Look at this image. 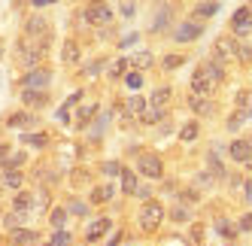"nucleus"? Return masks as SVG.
Returning a JSON list of instances; mask_svg holds the SVG:
<instances>
[{
  "instance_id": "nucleus-1",
  "label": "nucleus",
  "mask_w": 252,
  "mask_h": 246,
  "mask_svg": "<svg viewBox=\"0 0 252 246\" xmlns=\"http://www.w3.org/2000/svg\"><path fill=\"white\" fill-rule=\"evenodd\" d=\"M164 219H167V210H164V204H161V201H152V198L143 201L140 213H137V222H140V231L143 234H155Z\"/></svg>"
},
{
  "instance_id": "nucleus-2",
  "label": "nucleus",
  "mask_w": 252,
  "mask_h": 246,
  "mask_svg": "<svg viewBox=\"0 0 252 246\" xmlns=\"http://www.w3.org/2000/svg\"><path fill=\"white\" fill-rule=\"evenodd\" d=\"M137 173L146 177V180H161V177H164V161H161V155L140 152L137 155Z\"/></svg>"
},
{
  "instance_id": "nucleus-3",
  "label": "nucleus",
  "mask_w": 252,
  "mask_h": 246,
  "mask_svg": "<svg viewBox=\"0 0 252 246\" xmlns=\"http://www.w3.org/2000/svg\"><path fill=\"white\" fill-rule=\"evenodd\" d=\"M82 22L92 25V28H106L113 22V9L106 6L103 0H92V3L85 6V12H82Z\"/></svg>"
},
{
  "instance_id": "nucleus-4",
  "label": "nucleus",
  "mask_w": 252,
  "mask_h": 246,
  "mask_svg": "<svg viewBox=\"0 0 252 246\" xmlns=\"http://www.w3.org/2000/svg\"><path fill=\"white\" fill-rule=\"evenodd\" d=\"M201 37H204V22H197V19H186V22H179L173 28V40L176 43H194Z\"/></svg>"
},
{
  "instance_id": "nucleus-5",
  "label": "nucleus",
  "mask_w": 252,
  "mask_h": 246,
  "mask_svg": "<svg viewBox=\"0 0 252 246\" xmlns=\"http://www.w3.org/2000/svg\"><path fill=\"white\" fill-rule=\"evenodd\" d=\"M234 55H237V37H228V33H222L219 40L213 43V61H219L225 67V61H234Z\"/></svg>"
},
{
  "instance_id": "nucleus-6",
  "label": "nucleus",
  "mask_w": 252,
  "mask_h": 246,
  "mask_svg": "<svg viewBox=\"0 0 252 246\" xmlns=\"http://www.w3.org/2000/svg\"><path fill=\"white\" fill-rule=\"evenodd\" d=\"M25 37L33 40V43H46V40H52V37H49V22L43 19V15H31V19L25 22Z\"/></svg>"
},
{
  "instance_id": "nucleus-7",
  "label": "nucleus",
  "mask_w": 252,
  "mask_h": 246,
  "mask_svg": "<svg viewBox=\"0 0 252 246\" xmlns=\"http://www.w3.org/2000/svg\"><path fill=\"white\" fill-rule=\"evenodd\" d=\"M231 33H234V37H249V33H252V9L249 6L234 9V15H231Z\"/></svg>"
},
{
  "instance_id": "nucleus-8",
  "label": "nucleus",
  "mask_w": 252,
  "mask_h": 246,
  "mask_svg": "<svg viewBox=\"0 0 252 246\" xmlns=\"http://www.w3.org/2000/svg\"><path fill=\"white\" fill-rule=\"evenodd\" d=\"M49 82H52L49 67H31L22 76V89H49Z\"/></svg>"
},
{
  "instance_id": "nucleus-9",
  "label": "nucleus",
  "mask_w": 252,
  "mask_h": 246,
  "mask_svg": "<svg viewBox=\"0 0 252 246\" xmlns=\"http://www.w3.org/2000/svg\"><path fill=\"white\" fill-rule=\"evenodd\" d=\"M12 210L28 219L31 213H37V195H33V191H19V195L12 198Z\"/></svg>"
},
{
  "instance_id": "nucleus-10",
  "label": "nucleus",
  "mask_w": 252,
  "mask_h": 246,
  "mask_svg": "<svg viewBox=\"0 0 252 246\" xmlns=\"http://www.w3.org/2000/svg\"><path fill=\"white\" fill-rule=\"evenodd\" d=\"M22 103L28 110H43V107H49V92L46 89H22Z\"/></svg>"
},
{
  "instance_id": "nucleus-11",
  "label": "nucleus",
  "mask_w": 252,
  "mask_h": 246,
  "mask_svg": "<svg viewBox=\"0 0 252 246\" xmlns=\"http://www.w3.org/2000/svg\"><path fill=\"white\" fill-rule=\"evenodd\" d=\"M216 92V85L210 82V76L204 73L201 67H194V73H191V94H204V97H213Z\"/></svg>"
},
{
  "instance_id": "nucleus-12",
  "label": "nucleus",
  "mask_w": 252,
  "mask_h": 246,
  "mask_svg": "<svg viewBox=\"0 0 252 246\" xmlns=\"http://www.w3.org/2000/svg\"><path fill=\"white\" fill-rule=\"evenodd\" d=\"M110 231H113V219H106V216H100V219H94L92 225L85 228V240H88V243H97L100 237H106V234H110Z\"/></svg>"
},
{
  "instance_id": "nucleus-13",
  "label": "nucleus",
  "mask_w": 252,
  "mask_h": 246,
  "mask_svg": "<svg viewBox=\"0 0 252 246\" xmlns=\"http://www.w3.org/2000/svg\"><path fill=\"white\" fill-rule=\"evenodd\" d=\"M40 240V234L37 231H33V228H12V231H9V246H33V243H37Z\"/></svg>"
},
{
  "instance_id": "nucleus-14",
  "label": "nucleus",
  "mask_w": 252,
  "mask_h": 246,
  "mask_svg": "<svg viewBox=\"0 0 252 246\" xmlns=\"http://www.w3.org/2000/svg\"><path fill=\"white\" fill-rule=\"evenodd\" d=\"M189 110H191L194 116L210 119V116H216V103H213L210 97H204V94H191V97H189Z\"/></svg>"
},
{
  "instance_id": "nucleus-15",
  "label": "nucleus",
  "mask_w": 252,
  "mask_h": 246,
  "mask_svg": "<svg viewBox=\"0 0 252 246\" xmlns=\"http://www.w3.org/2000/svg\"><path fill=\"white\" fill-rule=\"evenodd\" d=\"M197 67H201V70H204V73L210 76V82L216 85V89H219V85L225 82V67H222L219 61H213V58H204V61H201V64H197Z\"/></svg>"
},
{
  "instance_id": "nucleus-16",
  "label": "nucleus",
  "mask_w": 252,
  "mask_h": 246,
  "mask_svg": "<svg viewBox=\"0 0 252 246\" xmlns=\"http://www.w3.org/2000/svg\"><path fill=\"white\" fill-rule=\"evenodd\" d=\"M146 110H149V97H143V94H131L128 100H125V113H128V119H140Z\"/></svg>"
},
{
  "instance_id": "nucleus-17",
  "label": "nucleus",
  "mask_w": 252,
  "mask_h": 246,
  "mask_svg": "<svg viewBox=\"0 0 252 246\" xmlns=\"http://www.w3.org/2000/svg\"><path fill=\"white\" fill-rule=\"evenodd\" d=\"M219 12V0H201L194 9H191V19H197V22H207V19H213V15Z\"/></svg>"
},
{
  "instance_id": "nucleus-18",
  "label": "nucleus",
  "mask_w": 252,
  "mask_h": 246,
  "mask_svg": "<svg viewBox=\"0 0 252 246\" xmlns=\"http://www.w3.org/2000/svg\"><path fill=\"white\" fill-rule=\"evenodd\" d=\"M167 25H170V6L167 3H161L158 9H155V15H152V33H164L167 31Z\"/></svg>"
},
{
  "instance_id": "nucleus-19",
  "label": "nucleus",
  "mask_w": 252,
  "mask_h": 246,
  "mask_svg": "<svg viewBox=\"0 0 252 246\" xmlns=\"http://www.w3.org/2000/svg\"><path fill=\"white\" fill-rule=\"evenodd\" d=\"M170 97H173V89H170V85H158V89L149 94V107L167 110V107H170Z\"/></svg>"
},
{
  "instance_id": "nucleus-20",
  "label": "nucleus",
  "mask_w": 252,
  "mask_h": 246,
  "mask_svg": "<svg viewBox=\"0 0 252 246\" xmlns=\"http://www.w3.org/2000/svg\"><path fill=\"white\" fill-rule=\"evenodd\" d=\"M228 155H231L237 164H246L249 155H252V152H249V140H246V137H243V140H234V143L228 146Z\"/></svg>"
},
{
  "instance_id": "nucleus-21",
  "label": "nucleus",
  "mask_w": 252,
  "mask_h": 246,
  "mask_svg": "<svg viewBox=\"0 0 252 246\" xmlns=\"http://www.w3.org/2000/svg\"><path fill=\"white\" fill-rule=\"evenodd\" d=\"M79 58H82V52H79V43L76 40H64V49H61V61L64 64H79Z\"/></svg>"
},
{
  "instance_id": "nucleus-22",
  "label": "nucleus",
  "mask_w": 252,
  "mask_h": 246,
  "mask_svg": "<svg viewBox=\"0 0 252 246\" xmlns=\"http://www.w3.org/2000/svg\"><path fill=\"white\" fill-rule=\"evenodd\" d=\"M33 122H37V119H33L28 110H19V113H9L6 116V128H31Z\"/></svg>"
},
{
  "instance_id": "nucleus-23",
  "label": "nucleus",
  "mask_w": 252,
  "mask_h": 246,
  "mask_svg": "<svg viewBox=\"0 0 252 246\" xmlns=\"http://www.w3.org/2000/svg\"><path fill=\"white\" fill-rule=\"evenodd\" d=\"M246 122H252V113H249V110H234V113L228 116V122H225V128L234 134V131H240Z\"/></svg>"
},
{
  "instance_id": "nucleus-24",
  "label": "nucleus",
  "mask_w": 252,
  "mask_h": 246,
  "mask_svg": "<svg viewBox=\"0 0 252 246\" xmlns=\"http://www.w3.org/2000/svg\"><path fill=\"white\" fill-rule=\"evenodd\" d=\"M97 113H100L97 103H85V107H79V113H76V128H88Z\"/></svg>"
},
{
  "instance_id": "nucleus-25",
  "label": "nucleus",
  "mask_w": 252,
  "mask_h": 246,
  "mask_svg": "<svg viewBox=\"0 0 252 246\" xmlns=\"http://www.w3.org/2000/svg\"><path fill=\"white\" fill-rule=\"evenodd\" d=\"M106 201H113V185H110V183H106V185H94L88 204H92V207H100V204H106Z\"/></svg>"
},
{
  "instance_id": "nucleus-26",
  "label": "nucleus",
  "mask_w": 252,
  "mask_h": 246,
  "mask_svg": "<svg viewBox=\"0 0 252 246\" xmlns=\"http://www.w3.org/2000/svg\"><path fill=\"white\" fill-rule=\"evenodd\" d=\"M3 185H6V188H15V191H22V185H25V173L15 170V167H3Z\"/></svg>"
},
{
  "instance_id": "nucleus-27",
  "label": "nucleus",
  "mask_w": 252,
  "mask_h": 246,
  "mask_svg": "<svg viewBox=\"0 0 252 246\" xmlns=\"http://www.w3.org/2000/svg\"><path fill=\"white\" fill-rule=\"evenodd\" d=\"M137 188H140V183H137V170L125 167V170H122V195H137Z\"/></svg>"
},
{
  "instance_id": "nucleus-28",
  "label": "nucleus",
  "mask_w": 252,
  "mask_h": 246,
  "mask_svg": "<svg viewBox=\"0 0 252 246\" xmlns=\"http://www.w3.org/2000/svg\"><path fill=\"white\" fill-rule=\"evenodd\" d=\"M134 70H149L152 64H155V55H152V52H146V49H140V52H134V55H131V61H128Z\"/></svg>"
},
{
  "instance_id": "nucleus-29",
  "label": "nucleus",
  "mask_w": 252,
  "mask_h": 246,
  "mask_svg": "<svg viewBox=\"0 0 252 246\" xmlns=\"http://www.w3.org/2000/svg\"><path fill=\"white\" fill-rule=\"evenodd\" d=\"M207 164H210V173H213L216 180H225V177H228V170H225V164L219 161V152H216V149L207 152Z\"/></svg>"
},
{
  "instance_id": "nucleus-30",
  "label": "nucleus",
  "mask_w": 252,
  "mask_h": 246,
  "mask_svg": "<svg viewBox=\"0 0 252 246\" xmlns=\"http://www.w3.org/2000/svg\"><path fill=\"white\" fill-rule=\"evenodd\" d=\"M197 134H201V122H197V119L186 122V125L179 128V140H183V143H191V140H197Z\"/></svg>"
},
{
  "instance_id": "nucleus-31",
  "label": "nucleus",
  "mask_w": 252,
  "mask_h": 246,
  "mask_svg": "<svg viewBox=\"0 0 252 246\" xmlns=\"http://www.w3.org/2000/svg\"><path fill=\"white\" fill-rule=\"evenodd\" d=\"M167 216H170V222L183 225V222H191V210H189V204H176L167 210Z\"/></svg>"
},
{
  "instance_id": "nucleus-32",
  "label": "nucleus",
  "mask_w": 252,
  "mask_h": 246,
  "mask_svg": "<svg viewBox=\"0 0 252 246\" xmlns=\"http://www.w3.org/2000/svg\"><path fill=\"white\" fill-rule=\"evenodd\" d=\"M125 70H128V58H116V61L106 64V76H110V79H122V76H128Z\"/></svg>"
},
{
  "instance_id": "nucleus-33",
  "label": "nucleus",
  "mask_w": 252,
  "mask_h": 246,
  "mask_svg": "<svg viewBox=\"0 0 252 246\" xmlns=\"http://www.w3.org/2000/svg\"><path fill=\"white\" fill-rule=\"evenodd\" d=\"M164 119H167V110H161V107H149L146 113L140 116L143 125H158V122H164Z\"/></svg>"
},
{
  "instance_id": "nucleus-34",
  "label": "nucleus",
  "mask_w": 252,
  "mask_h": 246,
  "mask_svg": "<svg viewBox=\"0 0 252 246\" xmlns=\"http://www.w3.org/2000/svg\"><path fill=\"white\" fill-rule=\"evenodd\" d=\"M22 143H25V146H31V149H43V146H49V134H40V131L33 134V131H31V134H25V137H22Z\"/></svg>"
},
{
  "instance_id": "nucleus-35",
  "label": "nucleus",
  "mask_w": 252,
  "mask_h": 246,
  "mask_svg": "<svg viewBox=\"0 0 252 246\" xmlns=\"http://www.w3.org/2000/svg\"><path fill=\"white\" fill-rule=\"evenodd\" d=\"M240 67H252V43H237V55H234Z\"/></svg>"
},
{
  "instance_id": "nucleus-36",
  "label": "nucleus",
  "mask_w": 252,
  "mask_h": 246,
  "mask_svg": "<svg viewBox=\"0 0 252 246\" xmlns=\"http://www.w3.org/2000/svg\"><path fill=\"white\" fill-rule=\"evenodd\" d=\"M64 222H67V210H64V207L49 210V225L55 228V231H58V228H64Z\"/></svg>"
},
{
  "instance_id": "nucleus-37",
  "label": "nucleus",
  "mask_w": 252,
  "mask_h": 246,
  "mask_svg": "<svg viewBox=\"0 0 252 246\" xmlns=\"http://www.w3.org/2000/svg\"><path fill=\"white\" fill-rule=\"evenodd\" d=\"M216 231L231 240V237H237V234H240V228H237V225H231L228 219H219V222H216Z\"/></svg>"
},
{
  "instance_id": "nucleus-38",
  "label": "nucleus",
  "mask_w": 252,
  "mask_h": 246,
  "mask_svg": "<svg viewBox=\"0 0 252 246\" xmlns=\"http://www.w3.org/2000/svg\"><path fill=\"white\" fill-rule=\"evenodd\" d=\"M234 103H237V110H249L252 113V92L249 89H240L237 97H234Z\"/></svg>"
},
{
  "instance_id": "nucleus-39",
  "label": "nucleus",
  "mask_w": 252,
  "mask_h": 246,
  "mask_svg": "<svg viewBox=\"0 0 252 246\" xmlns=\"http://www.w3.org/2000/svg\"><path fill=\"white\" fill-rule=\"evenodd\" d=\"M122 161H103V167H100V173H103V177L106 180H113V177H122Z\"/></svg>"
},
{
  "instance_id": "nucleus-40",
  "label": "nucleus",
  "mask_w": 252,
  "mask_h": 246,
  "mask_svg": "<svg viewBox=\"0 0 252 246\" xmlns=\"http://www.w3.org/2000/svg\"><path fill=\"white\" fill-rule=\"evenodd\" d=\"M183 64H186V55H164V58H161V67H164L167 73L176 70V67H183Z\"/></svg>"
},
{
  "instance_id": "nucleus-41",
  "label": "nucleus",
  "mask_w": 252,
  "mask_h": 246,
  "mask_svg": "<svg viewBox=\"0 0 252 246\" xmlns=\"http://www.w3.org/2000/svg\"><path fill=\"white\" fill-rule=\"evenodd\" d=\"M70 243H73V237H70L64 228H58V231L52 234V240H49V246H70Z\"/></svg>"
},
{
  "instance_id": "nucleus-42",
  "label": "nucleus",
  "mask_w": 252,
  "mask_h": 246,
  "mask_svg": "<svg viewBox=\"0 0 252 246\" xmlns=\"http://www.w3.org/2000/svg\"><path fill=\"white\" fill-rule=\"evenodd\" d=\"M88 210H92V204H85V201L73 198V201H70V207H67V213H76V216H88Z\"/></svg>"
},
{
  "instance_id": "nucleus-43",
  "label": "nucleus",
  "mask_w": 252,
  "mask_h": 246,
  "mask_svg": "<svg viewBox=\"0 0 252 246\" xmlns=\"http://www.w3.org/2000/svg\"><path fill=\"white\" fill-rule=\"evenodd\" d=\"M100 70H106V58H97V61H92V64L85 67V73H88V76H97Z\"/></svg>"
},
{
  "instance_id": "nucleus-44",
  "label": "nucleus",
  "mask_w": 252,
  "mask_h": 246,
  "mask_svg": "<svg viewBox=\"0 0 252 246\" xmlns=\"http://www.w3.org/2000/svg\"><path fill=\"white\" fill-rule=\"evenodd\" d=\"M25 216H19V213H15V210H12V213H6L3 216V225H6V231H12V228H19V222H22Z\"/></svg>"
},
{
  "instance_id": "nucleus-45",
  "label": "nucleus",
  "mask_w": 252,
  "mask_h": 246,
  "mask_svg": "<svg viewBox=\"0 0 252 246\" xmlns=\"http://www.w3.org/2000/svg\"><path fill=\"white\" fill-rule=\"evenodd\" d=\"M25 161H28V155H25V152H12V155H9V161H6V167H15V170H19Z\"/></svg>"
},
{
  "instance_id": "nucleus-46",
  "label": "nucleus",
  "mask_w": 252,
  "mask_h": 246,
  "mask_svg": "<svg viewBox=\"0 0 252 246\" xmlns=\"http://www.w3.org/2000/svg\"><path fill=\"white\" fill-rule=\"evenodd\" d=\"M125 82H128V89H131V92H137L140 85H143V76H140V70H137V73H128V76H125Z\"/></svg>"
},
{
  "instance_id": "nucleus-47",
  "label": "nucleus",
  "mask_w": 252,
  "mask_h": 246,
  "mask_svg": "<svg viewBox=\"0 0 252 246\" xmlns=\"http://www.w3.org/2000/svg\"><path fill=\"white\" fill-rule=\"evenodd\" d=\"M237 228H240V234H246V231H252V210H249V213H243V216H240V222H237Z\"/></svg>"
},
{
  "instance_id": "nucleus-48",
  "label": "nucleus",
  "mask_w": 252,
  "mask_h": 246,
  "mask_svg": "<svg viewBox=\"0 0 252 246\" xmlns=\"http://www.w3.org/2000/svg\"><path fill=\"white\" fill-rule=\"evenodd\" d=\"M197 201H201V191L197 188H186L183 191V204H197Z\"/></svg>"
},
{
  "instance_id": "nucleus-49",
  "label": "nucleus",
  "mask_w": 252,
  "mask_h": 246,
  "mask_svg": "<svg viewBox=\"0 0 252 246\" xmlns=\"http://www.w3.org/2000/svg\"><path fill=\"white\" fill-rule=\"evenodd\" d=\"M201 240H204V225H201V222H194V225H191V243L197 246Z\"/></svg>"
},
{
  "instance_id": "nucleus-50",
  "label": "nucleus",
  "mask_w": 252,
  "mask_h": 246,
  "mask_svg": "<svg viewBox=\"0 0 252 246\" xmlns=\"http://www.w3.org/2000/svg\"><path fill=\"white\" fill-rule=\"evenodd\" d=\"M9 155H12V146H9V143H0V167H6Z\"/></svg>"
},
{
  "instance_id": "nucleus-51",
  "label": "nucleus",
  "mask_w": 252,
  "mask_h": 246,
  "mask_svg": "<svg viewBox=\"0 0 252 246\" xmlns=\"http://www.w3.org/2000/svg\"><path fill=\"white\" fill-rule=\"evenodd\" d=\"M213 180H216V177H213L210 170H201V173H197V180H194V183H197V185H213Z\"/></svg>"
},
{
  "instance_id": "nucleus-52",
  "label": "nucleus",
  "mask_w": 252,
  "mask_h": 246,
  "mask_svg": "<svg viewBox=\"0 0 252 246\" xmlns=\"http://www.w3.org/2000/svg\"><path fill=\"white\" fill-rule=\"evenodd\" d=\"M134 12H137V6L131 3V0H122V15H128V19H134Z\"/></svg>"
},
{
  "instance_id": "nucleus-53",
  "label": "nucleus",
  "mask_w": 252,
  "mask_h": 246,
  "mask_svg": "<svg viewBox=\"0 0 252 246\" xmlns=\"http://www.w3.org/2000/svg\"><path fill=\"white\" fill-rule=\"evenodd\" d=\"M243 201H252V180L243 183Z\"/></svg>"
},
{
  "instance_id": "nucleus-54",
  "label": "nucleus",
  "mask_w": 252,
  "mask_h": 246,
  "mask_svg": "<svg viewBox=\"0 0 252 246\" xmlns=\"http://www.w3.org/2000/svg\"><path fill=\"white\" fill-rule=\"evenodd\" d=\"M149 195H152V188H149V185H143V188H137V198H143V201H149Z\"/></svg>"
},
{
  "instance_id": "nucleus-55",
  "label": "nucleus",
  "mask_w": 252,
  "mask_h": 246,
  "mask_svg": "<svg viewBox=\"0 0 252 246\" xmlns=\"http://www.w3.org/2000/svg\"><path fill=\"white\" fill-rule=\"evenodd\" d=\"M73 183H88V173H85V170H76V177H73Z\"/></svg>"
},
{
  "instance_id": "nucleus-56",
  "label": "nucleus",
  "mask_w": 252,
  "mask_h": 246,
  "mask_svg": "<svg viewBox=\"0 0 252 246\" xmlns=\"http://www.w3.org/2000/svg\"><path fill=\"white\" fill-rule=\"evenodd\" d=\"M49 3H58V0H33V6H37V9H43V6H49Z\"/></svg>"
},
{
  "instance_id": "nucleus-57",
  "label": "nucleus",
  "mask_w": 252,
  "mask_h": 246,
  "mask_svg": "<svg viewBox=\"0 0 252 246\" xmlns=\"http://www.w3.org/2000/svg\"><path fill=\"white\" fill-rule=\"evenodd\" d=\"M0 58H3V40H0Z\"/></svg>"
},
{
  "instance_id": "nucleus-58",
  "label": "nucleus",
  "mask_w": 252,
  "mask_h": 246,
  "mask_svg": "<svg viewBox=\"0 0 252 246\" xmlns=\"http://www.w3.org/2000/svg\"><path fill=\"white\" fill-rule=\"evenodd\" d=\"M0 195H3V183H0Z\"/></svg>"
},
{
  "instance_id": "nucleus-59",
  "label": "nucleus",
  "mask_w": 252,
  "mask_h": 246,
  "mask_svg": "<svg viewBox=\"0 0 252 246\" xmlns=\"http://www.w3.org/2000/svg\"><path fill=\"white\" fill-rule=\"evenodd\" d=\"M249 9H252V0H249Z\"/></svg>"
},
{
  "instance_id": "nucleus-60",
  "label": "nucleus",
  "mask_w": 252,
  "mask_h": 246,
  "mask_svg": "<svg viewBox=\"0 0 252 246\" xmlns=\"http://www.w3.org/2000/svg\"><path fill=\"white\" fill-rule=\"evenodd\" d=\"M43 246H49V243H43Z\"/></svg>"
}]
</instances>
